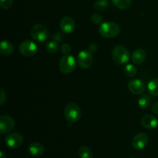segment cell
<instances>
[{"label":"cell","mask_w":158,"mask_h":158,"mask_svg":"<svg viewBox=\"0 0 158 158\" xmlns=\"http://www.w3.org/2000/svg\"><path fill=\"white\" fill-rule=\"evenodd\" d=\"M100 34L105 38H114L120 33V27L115 23L105 22L100 25Z\"/></svg>","instance_id":"cell-1"},{"label":"cell","mask_w":158,"mask_h":158,"mask_svg":"<svg viewBox=\"0 0 158 158\" xmlns=\"http://www.w3.org/2000/svg\"><path fill=\"white\" fill-rule=\"evenodd\" d=\"M112 58L114 61L118 65L126 64L130 59L128 49L121 45H117L112 51Z\"/></svg>","instance_id":"cell-2"},{"label":"cell","mask_w":158,"mask_h":158,"mask_svg":"<svg viewBox=\"0 0 158 158\" xmlns=\"http://www.w3.org/2000/svg\"><path fill=\"white\" fill-rule=\"evenodd\" d=\"M64 116L69 123H75L81 117V110L77 103H69L65 106Z\"/></svg>","instance_id":"cell-3"},{"label":"cell","mask_w":158,"mask_h":158,"mask_svg":"<svg viewBox=\"0 0 158 158\" xmlns=\"http://www.w3.org/2000/svg\"><path fill=\"white\" fill-rule=\"evenodd\" d=\"M30 35L35 42L43 43L49 38V31L44 25L36 24L31 29Z\"/></svg>","instance_id":"cell-4"},{"label":"cell","mask_w":158,"mask_h":158,"mask_svg":"<svg viewBox=\"0 0 158 158\" xmlns=\"http://www.w3.org/2000/svg\"><path fill=\"white\" fill-rule=\"evenodd\" d=\"M76 65H77V60L75 57L69 54V55H64L60 59L59 67L63 73L69 74L75 69Z\"/></svg>","instance_id":"cell-5"},{"label":"cell","mask_w":158,"mask_h":158,"mask_svg":"<svg viewBox=\"0 0 158 158\" xmlns=\"http://www.w3.org/2000/svg\"><path fill=\"white\" fill-rule=\"evenodd\" d=\"M19 52L23 56L26 57L33 56L38 52V46L34 42L26 40L23 42L19 46Z\"/></svg>","instance_id":"cell-6"},{"label":"cell","mask_w":158,"mask_h":158,"mask_svg":"<svg viewBox=\"0 0 158 158\" xmlns=\"http://www.w3.org/2000/svg\"><path fill=\"white\" fill-rule=\"evenodd\" d=\"M77 63L83 69H88L94 63V57L92 52L89 50H82L79 52L77 56Z\"/></svg>","instance_id":"cell-7"},{"label":"cell","mask_w":158,"mask_h":158,"mask_svg":"<svg viewBox=\"0 0 158 158\" xmlns=\"http://www.w3.org/2000/svg\"><path fill=\"white\" fill-rule=\"evenodd\" d=\"M15 127V121L8 115H2L0 117V132L2 134H7Z\"/></svg>","instance_id":"cell-8"},{"label":"cell","mask_w":158,"mask_h":158,"mask_svg":"<svg viewBox=\"0 0 158 158\" xmlns=\"http://www.w3.org/2000/svg\"><path fill=\"white\" fill-rule=\"evenodd\" d=\"M5 143L9 148H17L23 143V137L19 133H12L6 136Z\"/></svg>","instance_id":"cell-9"},{"label":"cell","mask_w":158,"mask_h":158,"mask_svg":"<svg viewBox=\"0 0 158 158\" xmlns=\"http://www.w3.org/2000/svg\"><path fill=\"white\" fill-rule=\"evenodd\" d=\"M149 141V137L144 133H139L134 137L132 140L133 148L137 151H140L145 148Z\"/></svg>","instance_id":"cell-10"},{"label":"cell","mask_w":158,"mask_h":158,"mask_svg":"<svg viewBox=\"0 0 158 158\" xmlns=\"http://www.w3.org/2000/svg\"><path fill=\"white\" fill-rule=\"evenodd\" d=\"M145 84L139 79H133L128 83V89L133 94L140 95L145 91Z\"/></svg>","instance_id":"cell-11"},{"label":"cell","mask_w":158,"mask_h":158,"mask_svg":"<svg viewBox=\"0 0 158 158\" xmlns=\"http://www.w3.org/2000/svg\"><path fill=\"white\" fill-rule=\"evenodd\" d=\"M60 29L65 33H71L75 30L76 23L71 17L65 16L60 21Z\"/></svg>","instance_id":"cell-12"},{"label":"cell","mask_w":158,"mask_h":158,"mask_svg":"<svg viewBox=\"0 0 158 158\" xmlns=\"http://www.w3.org/2000/svg\"><path fill=\"white\" fill-rule=\"evenodd\" d=\"M141 124L147 129H154L158 126V120L154 116L148 114L142 117Z\"/></svg>","instance_id":"cell-13"},{"label":"cell","mask_w":158,"mask_h":158,"mask_svg":"<svg viewBox=\"0 0 158 158\" xmlns=\"http://www.w3.org/2000/svg\"><path fill=\"white\" fill-rule=\"evenodd\" d=\"M29 152L33 157H41L45 152V148L42 143L39 142H33L29 145Z\"/></svg>","instance_id":"cell-14"},{"label":"cell","mask_w":158,"mask_h":158,"mask_svg":"<svg viewBox=\"0 0 158 158\" xmlns=\"http://www.w3.org/2000/svg\"><path fill=\"white\" fill-rule=\"evenodd\" d=\"M147 58V53L143 49H137L134 51L131 56V60L136 65H140L145 61Z\"/></svg>","instance_id":"cell-15"},{"label":"cell","mask_w":158,"mask_h":158,"mask_svg":"<svg viewBox=\"0 0 158 158\" xmlns=\"http://www.w3.org/2000/svg\"><path fill=\"white\" fill-rule=\"evenodd\" d=\"M14 51V46L10 42L7 40H2L0 44V52L2 56L12 55Z\"/></svg>","instance_id":"cell-16"},{"label":"cell","mask_w":158,"mask_h":158,"mask_svg":"<svg viewBox=\"0 0 158 158\" xmlns=\"http://www.w3.org/2000/svg\"><path fill=\"white\" fill-rule=\"evenodd\" d=\"M151 103H152V98L148 94L142 95L138 100V106L142 110L148 109Z\"/></svg>","instance_id":"cell-17"},{"label":"cell","mask_w":158,"mask_h":158,"mask_svg":"<svg viewBox=\"0 0 158 158\" xmlns=\"http://www.w3.org/2000/svg\"><path fill=\"white\" fill-rule=\"evenodd\" d=\"M148 89L150 94L153 96H158V78L153 79L148 85Z\"/></svg>","instance_id":"cell-18"},{"label":"cell","mask_w":158,"mask_h":158,"mask_svg":"<svg viewBox=\"0 0 158 158\" xmlns=\"http://www.w3.org/2000/svg\"><path fill=\"white\" fill-rule=\"evenodd\" d=\"M123 72L126 76L129 77H134V76L137 75V69L136 66L133 64H127L123 68Z\"/></svg>","instance_id":"cell-19"},{"label":"cell","mask_w":158,"mask_h":158,"mask_svg":"<svg viewBox=\"0 0 158 158\" xmlns=\"http://www.w3.org/2000/svg\"><path fill=\"white\" fill-rule=\"evenodd\" d=\"M116 7L120 9H126L131 6V0H112Z\"/></svg>","instance_id":"cell-20"},{"label":"cell","mask_w":158,"mask_h":158,"mask_svg":"<svg viewBox=\"0 0 158 158\" xmlns=\"http://www.w3.org/2000/svg\"><path fill=\"white\" fill-rule=\"evenodd\" d=\"M78 154L80 158H93V153L87 147H81L79 149Z\"/></svg>","instance_id":"cell-21"},{"label":"cell","mask_w":158,"mask_h":158,"mask_svg":"<svg viewBox=\"0 0 158 158\" xmlns=\"http://www.w3.org/2000/svg\"><path fill=\"white\" fill-rule=\"evenodd\" d=\"M108 6H109V2H108L107 0H97L94 5L95 9L97 11H100V12L106 10Z\"/></svg>","instance_id":"cell-22"},{"label":"cell","mask_w":158,"mask_h":158,"mask_svg":"<svg viewBox=\"0 0 158 158\" xmlns=\"http://www.w3.org/2000/svg\"><path fill=\"white\" fill-rule=\"evenodd\" d=\"M46 49L50 53H55V52H58L59 49H60V46H59L58 43L56 41H50L48 42L46 44Z\"/></svg>","instance_id":"cell-23"},{"label":"cell","mask_w":158,"mask_h":158,"mask_svg":"<svg viewBox=\"0 0 158 158\" xmlns=\"http://www.w3.org/2000/svg\"><path fill=\"white\" fill-rule=\"evenodd\" d=\"M91 20L96 25H100L103 23H102L103 22V17H102L101 15H100L98 13H94V15H92Z\"/></svg>","instance_id":"cell-24"},{"label":"cell","mask_w":158,"mask_h":158,"mask_svg":"<svg viewBox=\"0 0 158 158\" xmlns=\"http://www.w3.org/2000/svg\"><path fill=\"white\" fill-rule=\"evenodd\" d=\"M13 0H0V6L2 9H8L12 6Z\"/></svg>","instance_id":"cell-25"},{"label":"cell","mask_w":158,"mask_h":158,"mask_svg":"<svg viewBox=\"0 0 158 158\" xmlns=\"http://www.w3.org/2000/svg\"><path fill=\"white\" fill-rule=\"evenodd\" d=\"M61 51L64 55H69L71 52V46L68 43H64L61 46Z\"/></svg>","instance_id":"cell-26"},{"label":"cell","mask_w":158,"mask_h":158,"mask_svg":"<svg viewBox=\"0 0 158 158\" xmlns=\"http://www.w3.org/2000/svg\"><path fill=\"white\" fill-rule=\"evenodd\" d=\"M6 100V93H5L4 89H1V91H0V105H1V106H2V105L4 104Z\"/></svg>","instance_id":"cell-27"},{"label":"cell","mask_w":158,"mask_h":158,"mask_svg":"<svg viewBox=\"0 0 158 158\" xmlns=\"http://www.w3.org/2000/svg\"><path fill=\"white\" fill-rule=\"evenodd\" d=\"M97 45L94 44V43H93V44L89 45V47H88L87 50H89L90 52H94L95 51H97Z\"/></svg>","instance_id":"cell-28"},{"label":"cell","mask_w":158,"mask_h":158,"mask_svg":"<svg viewBox=\"0 0 158 158\" xmlns=\"http://www.w3.org/2000/svg\"><path fill=\"white\" fill-rule=\"evenodd\" d=\"M152 112L158 115V102H156L152 106Z\"/></svg>","instance_id":"cell-29"},{"label":"cell","mask_w":158,"mask_h":158,"mask_svg":"<svg viewBox=\"0 0 158 158\" xmlns=\"http://www.w3.org/2000/svg\"><path fill=\"white\" fill-rule=\"evenodd\" d=\"M0 158H6V154L3 151L0 152Z\"/></svg>","instance_id":"cell-30"},{"label":"cell","mask_w":158,"mask_h":158,"mask_svg":"<svg viewBox=\"0 0 158 158\" xmlns=\"http://www.w3.org/2000/svg\"><path fill=\"white\" fill-rule=\"evenodd\" d=\"M128 158H135V157H128Z\"/></svg>","instance_id":"cell-31"}]
</instances>
